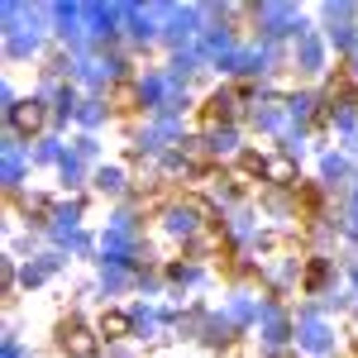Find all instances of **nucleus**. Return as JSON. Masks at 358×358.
<instances>
[{
    "instance_id": "f257e3e1",
    "label": "nucleus",
    "mask_w": 358,
    "mask_h": 358,
    "mask_svg": "<svg viewBox=\"0 0 358 358\" xmlns=\"http://www.w3.org/2000/svg\"><path fill=\"white\" fill-rule=\"evenodd\" d=\"M210 215H215V210H210L206 201H167L158 220H163V234H167V239L192 244L196 234H206V229H210Z\"/></svg>"
},
{
    "instance_id": "f03ea898",
    "label": "nucleus",
    "mask_w": 358,
    "mask_h": 358,
    "mask_svg": "<svg viewBox=\"0 0 358 358\" xmlns=\"http://www.w3.org/2000/svg\"><path fill=\"white\" fill-rule=\"evenodd\" d=\"M43 129H48V101L29 96V101H20V106L10 110V134L15 138H38Z\"/></svg>"
},
{
    "instance_id": "7ed1b4c3",
    "label": "nucleus",
    "mask_w": 358,
    "mask_h": 358,
    "mask_svg": "<svg viewBox=\"0 0 358 358\" xmlns=\"http://www.w3.org/2000/svg\"><path fill=\"white\" fill-rule=\"evenodd\" d=\"M57 344H62L67 358H96V349H101V330H91V325H82V320H67V325L57 330Z\"/></svg>"
},
{
    "instance_id": "20e7f679",
    "label": "nucleus",
    "mask_w": 358,
    "mask_h": 358,
    "mask_svg": "<svg viewBox=\"0 0 358 358\" xmlns=\"http://www.w3.org/2000/svg\"><path fill=\"white\" fill-rule=\"evenodd\" d=\"M263 182L277 187V192H296V187H301L296 158H287V153H268V158H263Z\"/></svg>"
},
{
    "instance_id": "39448f33",
    "label": "nucleus",
    "mask_w": 358,
    "mask_h": 358,
    "mask_svg": "<svg viewBox=\"0 0 358 358\" xmlns=\"http://www.w3.org/2000/svg\"><path fill=\"white\" fill-rule=\"evenodd\" d=\"M77 224H82V201L72 196V201H53V215H48V234H53L57 244H67L72 234H77Z\"/></svg>"
},
{
    "instance_id": "423d86ee",
    "label": "nucleus",
    "mask_w": 358,
    "mask_h": 358,
    "mask_svg": "<svg viewBox=\"0 0 358 358\" xmlns=\"http://www.w3.org/2000/svg\"><path fill=\"white\" fill-rule=\"evenodd\" d=\"M292 62H296V72H306V77L325 72V43H320L315 34H301L296 48H292Z\"/></svg>"
},
{
    "instance_id": "0eeeda50",
    "label": "nucleus",
    "mask_w": 358,
    "mask_h": 358,
    "mask_svg": "<svg viewBox=\"0 0 358 358\" xmlns=\"http://www.w3.org/2000/svg\"><path fill=\"white\" fill-rule=\"evenodd\" d=\"M296 344H301L306 354H330L334 334L325 320H315V315H306V320H296Z\"/></svg>"
},
{
    "instance_id": "6e6552de",
    "label": "nucleus",
    "mask_w": 358,
    "mask_h": 358,
    "mask_svg": "<svg viewBox=\"0 0 358 358\" xmlns=\"http://www.w3.org/2000/svg\"><path fill=\"white\" fill-rule=\"evenodd\" d=\"M201 138H206V153H210V158H244V153H239V129H234V124H210Z\"/></svg>"
},
{
    "instance_id": "1a4fd4ad",
    "label": "nucleus",
    "mask_w": 358,
    "mask_h": 358,
    "mask_svg": "<svg viewBox=\"0 0 358 358\" xmlns=\"http://www.w3.org/2000/svg\"><path fill=\"white\" fill-rule=\"evenodd\" d=\"M5 53L15 57H34L38 53V29H29V24H15V29H5Z\"/></svg>"
},
{
    "instance_id": "9d476101",
    "label": "nucleus",
    "mask_w": 358,
    "mask_h": 358,
    "mask_svg": "<svg viewBox=\"0 0 358 358\" xmlns=\"http://www.w3.org/2000/svg\"><path fill=\"white\" fill-rule=\"evenodd\" d=\"M57 268H62V253H38V258H29V263H24L20 282H24V287H43Z\"/></svg>"
},
{
    "instance_id": "9b49d317",
    "label": "nucleus",
    "mask_w": 358,
    "mask_h": 358,
    "mask_svg": "<svg viewBox=\"0 0 358 358\" xmlns=\"http://www.w3.org/2000/svg\"><path fill=\"white\" fill-rule=\"evenodd\" d=\"M91 187H96L101 196H124V187H129V177H124V167L101 163L96 172H91Z\"/></svg>"
},
{
    "instance_id": "f8f14e48",
    "label": "nucleus",
    "mask_w": 358,
    "mask_h": 358,
    "mask_svg": "<svg viewBox=\"0 0 358 358\" xmlns=\"http://www.w3.org/2000/svg\"><path fill=\"white\" fill-rule=\"evenodd\" d=\"M24 172H29V163H24V153H20V138L10 134L5 138V187L20 192L24 187Z\"/></svg>"
},
{
    "instance_id": "ddd939ff",
    "label": "nucleus",
    "mask_w": 358,
    "mask_h": 358,
    "mask_svg": "<svg viewBox=\"0 0 358 358\" xmlns=\"http://www.w3.org/2000/svg\"><path fill=\"white\" fill-rule=\"evenodd\" d=\"M96 330H101V339H110V344L115 339H129L134 334V310H106Z\"/></svg>"
},
{
    "instance_id": "4468645a",
    "label": "nucleus",
    "mask_w": 358,
    "mask_h": 358,
    "mask_svg": "<svg viewBox=\"0 0 358 358\" xmlns=\"http://www.w3.org/2000/svg\"><path fill=\"white\" fill-rule=\"evenodd\" d=\"M124 287H134V268H110V263H101V292H106V296H120Z\"/></svg>"
},
{
    "instance_id": "2eb2a0df",
    "label": "nucleus",
    "mask_w": 358,
    "mask_h": 358,
    "mask_svg": "<svg viewBox=\"0 0 358 358\" xmlns=\"http://www.w3.org/2000/svg\"><path fill=\"white\" fill-rule=\"evenodd\" d=\"M77 120H82L86 129H101V124H106V120H110V106H106V101H101V96H86L82 106H77Z\"/></svg>"
},
{
    "instance_id": "dca6fc26",
    "label": "nucleus",
    "mask_w": 358,
    "mask_h": 358,
    "mask_svg": "<svg viewBox=\"0 0 358 358\" xmlns=\"http://www.w3.org/2000/svg\"><path fill=\"white\" fill-rule=\"evenodd\" d=\"M57 177H62V187H67V192H77V187H82V177H86V163L77 158V153H67L62 167H57Z\"/></svg>"
},
{
    "instance_id": "f3484780",
    "label": "nucleus",
    "mask_w": 358,
    "mask_h": 358,
    "mask_svg": "<svg viewBox=\"0 0 358 358\" xmlns=\"http://www.w3.org/2000/svg\"><path fill=\"white\" fill-rule=\"evenodd\" d=\"M320 177H325V182H344V177H349V158H344V153H325V158H320Z\"/></svg>"
},
{
    "instance_id": "a211bd4d",
    "label": "nucleus",
    "mask_w": 358,
    "mask_h": 358,
    "mask_svg": "<svg viewBox=\"0 0 358 358\" xmlns=\"http://www.w3.org/2000/svg\"><path fill=\"white\" fill-rule=\"evenodd\" d=\"M67 158V148L57 143V138H38V148H34V163H48V167H62Z\"/></svg>"
},
{
    "instance_id": "6ab92c4d",
    "label": "nucleus",
    "mask_w": 358,
    "mask_h": 358,
    "mask_svg": "<svg viewBox=\"0 0 358 358\" xmlns=\"http://www.w3.org/2000/svg\"><path fill=\"white\" fill-rule=\"evenodd\" d=\"M72 153H77L82 163H91V158L101 153V143H96V134H82V138H77V143H72Z\"/></svg>"
},
{
    "instance_id": "aec40b11",
    "label": "nucleus",
    "mask_w": 358,
    "mask_h": 358,
    "mask_svg": "<svg viewBox=\"0 0 358 358\" xmlns=\"http://www.w3.org/2000/svg\"><path fill=\"white\" fill-rule=\"evenodd\" d=\"M5 358H24V354H20V339H15V330L5 334Z\"/></svg>"
}]
</instances>
